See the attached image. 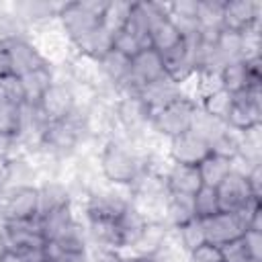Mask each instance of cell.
I'll return each instance as SVG.
<instances>
[{"label":"cell","mask_w":262,"mask_h":262,"mask_svg":"<svg viewBox=\"0 0 262 262\" xmlns=\"http://www.w3.org/2000/svg\"><path fill=\"white\" fill-rule=\"evenodd\" d=\"M131 6H133V2H123V0L106 2V8H104V12H102V23H100V25H102L111 35L119 33V31L125 29V25H127V18H129V14H131Z\"/></svg>","instance_id":"cell-28"},{"label":"cell","mask_w":262,"mask_h":262,"mask_svg":"<svg viewBox=\"0 0 262 262\" xmlns=\"http://www.w3.org/2000/svg\"><path fill=\"white\" fill-rule=\"evenodd\" d=\"M100 170H102V176L117 186H131L135 178L143 172L141 160L137 158V154L129 149V145L115 139L106 141V145L102 147Z\"/></svg>","instance_id":"cell-1"},{"label":"cell","mask_w":262,"mask_h":262,"mask_svg":"<svg viewBox=\"0 0 262 262\" xmlns=\"http://www.w3.org/2000/svg\"><path fill=\"white\" fill-rule=\"evenodd\" d=\"M145 225L143 215L129 203L117 219V248H133Z\"/></svg>","instance_id":"cell-17"},{"label":"cell","mask_w":262,"mask_h":262,"mask_svg":"<svg viewBox=\"0 0 262 262\" xmlns=\"http://www.w3.org/2000/svg\"><path fill=\"white\" fill-rule=\"evenodd\" d=\"M201 221H203L207 244H213V246H221V244H227L231 239H237L246 231V227L239 221L237 213L219 211L213 217H207V219H201Z\"/></svg>","instance_id":"cell-12"},{"label":"cell","mask_w":262,"mask_h":262,"mask_svg":"<svg viewBox=\"0 0 262 262\" xmlns=\"http://www.w3.org/2000/svg\"><path fill=\"white\" fill-rule=\"evenodd\" d=\"M0 104L8 106H23L25 102V90L23 82L14 74H0Z\"/></svg>","instance_id":"cell-32"},{"label":"cell","mask_w":262,"mask_h":262,"mask_svg":"<svg viewBox=\"0 0 262 262\" xmlns=\"http://www.w3.org/2000/svg\"><path fill=\"white\" fill-rule=\"evenodd\" d=\"M227 127L235 131H246L262 125V92L260 86H248L246 90L233 94V104L227 115Z\"/></svg>","instance_id":"cell-4"},{"label":"cell","mask_w":262,"mask_h":262,"mask_svg":"<svg viewBox=\"0 0 262 262\" xmlns=\"http://www.w3.org/2000/svg\"><path fill=\"white\" fill-rule=\"evenodd\" d=\"M0 194H2V188H0Z\"/></svg>","instance_id":"cell-46"},{"label":"cell","mask_w":262,"mask_h":262,"mask_svg":"<svg viewBox=\"0 0 262 262\" xmlns=\"http://www.w3.org/2000/svg\"><path fill=\"white\" fill-rule=\"evenodd\" d=\"M209 154H211V145L192 131H184L170 139V158L174 164L199 166Z\"/></svg>","instance_id":"cell-11"},{"label":"cell","mask_w":262,"mask_h":262,"mask_svg":"<svg viewBox=\"0 0 262 262\" xmlns=\"http://www.w3.org/2000/svg\"><path fill=\"white\" fill-rule=\"evenodd\" d=\"M190 219H194L192 196L168 192V196H166V209H164V225L176 229V227L184 225Z\"/></svg>","instance_id":"cell-20"},{"label":"cell","mask_w":262,"mask_h":262,"mask_svg":"<svg viewBox=\"0 0 262 262\" xmlns=\"http://www.w3.org/2000/svg\"><path fill=\"white\" fill-rule=\"evenodd\" d=\"M96 66H98V72H100L108 82H113L117 88L129 78V72H131V59L125 57V55H121V53L115 51V49H111L106 55H102V57L96 61Z\"/></svg>","instance_id":"cell-22"},{"label":"cell","mask_w":262,"mask_h":262,"mask_svg":"<svg viewBox=\"0 0 262 262\" xmlns=\"http://www.w3.org/2000/svg\"><path fill=\"white\" fill-rule=\"evenodd\" d=\"M231 104H233V94L227 92V90H223V88H217V90L209 92L203 98L201 108L207 115H211V117H215V119H219V121L225 123L227 121V115L231 111Z\"/></svg>","instance_id":"cell-29"},{"label":"cell","mask_w":262,"mask_h":262,"mask_svg":"<svg viewBox=\"0 0 262 262\" xmlns=\"http://www.w3.org/2000/svg\"><path fill=\"white\" fill-rule=\"evenodd\" d=\"M0 55H2L4 72L14 74L18 78L37 68L49 66L47 59L37 51V47L23 37H2L0 39Z\"/></svg>","instance_id":"cell-2"},{"label":"cell","mask_w":262,"mask_h":262,"mask_svg":"<svg viewBox=\"0 0 262 262\" xmlns=\"http://www.w3.org/2000/svg\"><path fill=\"white\" fill-rule=\"evenodd\" d=\"M166 235H168V227L160 221H145L139 239L135 242L133 250L135 254H143V256H156L164 244H166Z\"/></svg>","instance_id":"cell-21"},{"label":"cell","mask_w":262,"mask_h":262,"mask_svg":"<svg viewBox=\"0 0 262 262\" xmlns=\"http://www.w3.org/2000/svg\"><path fill=\"white\" fill-rule=\"evenodd\" d=\"M0 262H27L18 252H12V250H6L2 256H0Z\"/></svg>","instance_id":"cell-43"},{"label":"cell","mask_w":262,"mask_h":262,"mask_svg":"<svg viewBox=\"0 0 262 262\" xmlns=\"http://www.w3.org/2000/svg\"><path fill=\"white\" fill-rule=\"evenodd\" d=\"M246 262H262V260H258V258H248Z\"/></svg>","instance_id":"cell-45"},{"label":"cell","mask_w":262,"mask_h":262,"mask_svg":"<svg viewBox=\"0 0 262 262\" xmlns=\"http://www.w3.org/2000/svg\"><path fill=\"white\" fill-rule=\"evenodd\" d=\"M20 82H23V90H25V102L35 106L41 96L49 90V86L55 82L53 78V72H51V66H43V68H37L25 76H20Z\"/></svg>","instance_id":"cell-19"},{"label":"cell","mask_w":262,"mask_h":262,"mask_svg":"<svg viewBox=\"0 0 262 262\" xmlns=\"http://www.w3.org/2000/svg\"><path fill=\"white\" fill-rule=\"evenodd\" d=\"M188 131H192L194 135H199L201 139H205L209 145H213L227 131V123H223V121L207 115L201 106H196L194 113H192V121H190V129Z\"/></svg>","instance_id":"cell-23"},{"label":"cell","mask_w":262,"mask_h":262,"mask_svg":"<svg viewBox=\"0 0 262 262\" xmlns=\"http://www.w3.org/2000/svg\"><path fill=\"white\" fill-rule=\"evenodd\" d=\"M6 250L25 254L31 250H43L45 237L39 229V219L31 221H6L0 231Z\"/></svg>","instance_id":"cell-5"},{"label":"cell","mask_w":262,"mask_h":262,"mask_svg":"<svg viewBox=\"0 0 262 262\" xmlns=\"http://www.w3.org/2000/svg\"><path fill=\"white\" fill-rule=\"evenodd\" d=\"M53 242H55L66 254H80V252H86V229L74 219Z\"/></svg>","instance_id":"cell-30"},{"label":"cell","mask_w":262,"mask_h":262,"mask_svg":"<svg viewBox=\"0 0 262 262\" xmlns=\"http://www.w3.org/2000/svg\"><path fill=\"white\" fill-rule=\"evenodd\" d=\"M242 239H244V246L248 250V256L262 260V231L246 229L244 235H242Z\"/></svg>","instance_id":"cell-39"},{"label":"cell","mask_w":262,"mask_h":262,"mask_svg":"<svg viewBox=\"0 0 262 262\" xmlns=\"http://www.w3.org/2000/svg\"><path fill=\"white\" fill-rule=\"evenodd\" d=\"M215 49L217 53L223 57V61H235L242 59V35L233 33V31H225L221 29L217 41H215Z\"/></svg>","instance_id":"cell-35"},{"label":"cell","mask_w":262,"mask_h":262,"mask_svg":"<svg viewBox=\"0 0 262 262\" xmlns=\"http://www.w3.org/2000/svg\"><path fill=\"white\" fill-rule=\"evenodd\" d=\"M6 221H31L39 219V190L37 186H12L6 199L0 203Z\"/></svg>","instance_id":"cell-8"},{"label":"cell","mask_w":262,"mask_h":262,"mask_svg":"<svg viewBox=\"0 0 262 262\" xmlns=\"http://www.w3.org/2000/svg\"><path fill=\"white\" fill-rule=\"evenodd\" d=\"M37 190H39V217H43L45 213L55 211L59 207L72 205L70 192L61 182H45Z\"/></svg>","instance_id":"cell-26"},{"label":"cell","mask_w":262,"mask_h":262,"mask_svg":"<svg viewBox=\"0 0 262 262\" xmlns=\"http://www.w3.org/2000/svg\"><path fill=\"white\" fill-rule=\"evenodd\" d=\"M188 262H223L221 260V252H219V246H213V244H203L199 246L196 250H192L188 254Z\"/></svg>","instance_id":"cell-38"},{"label":"cell","mask_w":262,"mask_h":262,"mask_svg":"<svg viewBox=\"0 0 262 262\" xmlns=\"http://www.w3.org/2000/svg\"><path fill=\"white\" fill-rule=\"evenodd\" d=\"M260 2L252 0H225L221 25L225 31L244 33L256 25H260Z\"/></svg>","instance_id":"cell-10"},{"label":"cell","mask_w":262,"mask_h":262,"mask_svg":"<svg viewBox=\"0 0 262 262\" xmlns=\"http://www.w3.org/2000/svg\"><path fill=\"white\" fill-rule=\"evenodd\" d=\"M176 233H178V242H180V246H182L188 254L207 242V237H205V229H203V221L196 219V217L190 219V221H186L184 225L176 227Z\"/></svg>","instance_id":"cell-34"},{"label":"cell","mask_w":262,"mask_h":262,"mask_svg":"<svg viewBox=\"0 0 262 262\" xmlns=\"http://www.w3.org/2000/svg\"><path fill=\"white\" fill-rule=\"evenodd\" d=\"M182 35L180 31L176 29V25L172 23V18L168 14L156 18L151 25H149V45L151 49H156L160 55L172 51L174 47H178L182 43Z\"/></svg>","instance_id":"cell-16"},{"label":"cell","mask_w":262,"mask_h":262,"mask_svg":"<svg viewBox=\"0 0 262 262\" xmlns=\"http://www.w3.org/2000/svg\"><path fill=\"white\" fill-rule=\"evenodd\" d=\"M192 209L196 219H207L219 213V201H217V190L213 186H201L194 196H192Z\"/></svg>","instance_id":"cell-33"},{"label":"cell","mask_w":262,"mask_h":262,"mask_svg":"<svg viewBox=\"0 0 262 262\" xmlns=\"http://www.w3.org/2000/svg\"><path fill=\"white\" fill-rule=\"evenodd\" d=\"M219 84L223 90L237 94L242 90H246L248 86H260V82H256L250 76L248 63L244 59H235V61H227L221 72H219Z\"/></svg>","instance_id":"cell-18"},{"label":"cell","mask_w":262,"mask_h":262,"mask_svg":"<svg viewBox=\"0 0 262 262\" xmlns=\"http://www.w3.org/2000/svg\"><path fill=\"white\" fill-rule=\"evenodd\" d=\"M219 252H221V260L223 262H246L250 258L242 237L231 239L227 244H221L219 246Z\"/></svg>","instance_id":"cell-37"},{"label":"cell","mask_w":262,"mask_h":262,"mask_svg":"<svg viewBox=\"0 0 262 262\" xmlns=\"http://www.w3.org/2000/svg\"><path fill=\"white\" fill-rule=\"evenodd\" d=\"M166 186H168V192L194 196V192L203 186L199 168L186 166V164H172L170 172L166 174Z\"/></svg>","instance_id":"cell-15"},{"label":"cell","mask_w":262,"mask_h":262,"mask_svg":"<svg viewBox=\"0 0 262 262\" xmlns=\"http://www.w3.org/2000/svg\"><path fill=\"white\" fill-rule=\"evenodd\" d=\"M246 180H248V186L252 190V194L256 199H260V192H262V164H254L248 174H246Z\"/></svg>","instance_id":"cell-40"},{"label":"cell","mask_w":262,"mask_h":262,"mask_svg":"<svg viewBox=\"0 0 262 262\" xmlns=\"http://www.w3.org/2000/svg\"><path fill=\"white\" fill-rule=\"evenodd\" d=\"M35 106L45 123L66 121L76 108V94L70 86H66L61 82H53Z\"/></svg>","instance_id":"cell-6"},{"label":"cell","mask_w":262,"mask_h":262,"mask_svg":"<svg viewBox=\"0 0 262 262\" xmlns=\"http://www.w3.org/2000/svg\"><path fill=\"white\" fill-rule=\"evenodd\" d=\"M90 262H125V258L115 248H100V250L94 252Z\"/></svg>","instance_id":"cell-41"},{"label":"cell","mask_w":262,"mask_h":262,"mask_svg":"<svg viewBox=\"0 0 262 262\" xmlns=\"http://www.w3.org/2000/svg\"><path fill=\"white\" fill-rule=\"evenodd\" d=\"M25 129V113L23 106L0 104V137L16 139Z\"/></svg>","instance_id":"cell-31"},{"label":"cell","mask_w":262,"mask_h":262,"mask_svg":"<svg viewBox=\"0 0 262 262\" xmlns=\"http://www.w3.org/2000/svg\"><path fill=\"white\" fill-rule=\"evenodd\" d=\"M57 16L61 20V27H63L66 35L74 43H78L84 37H88L102 23V18L96 16L94 12H90L84 6V2H66V4H61Z\"/></svg>","instance_id":"cell-7"},{"label":"cell","mask_w":262,"mask_h":262,"mask_svg":"<svg viewBox=\"0 0 262 262\" xmlns=\"http://www.w3.org/2000/svg\"><path fill=\"white\" fill-rule=\"evenodd\" d=\"M8 178H10V158L0 154V188L8 182Z\"/></svg>","instance_id":"cell-42"},{"label":"cell","mask_w":262,"mask_h":262,"mask_svg":"<svg viewBox=\"0 0 262 262\" xmlns=\"http://www.w3.org/2000/svg\"><path fill=\"white\" fill-rule=\"evenodd\" d=\"M76 47L82 51V55H86L92 61H98L102 55H106L113 49V35L100 25L98 29H94L88 37H84L82 41L76 43Z\"/></svg>","instance_id":"cell-25"},{"label":"cell","mask_w":262,"mask_h":262,"mask_svg":"<svg viewBox=\"0 0 262 262\" xmlns=\"http://www.w3.org/2000/svg\"><path fill=\"white\" fill-rule=\"evenodd\" d=\"M131 201H127L125 196L117 194L115 190H92L88 194V203H86V215L88 219H106V221H115L119 219V215L127 209Z\"/></svg>","instance_id":"cell-13"},{"label":"cell","mask_w":262,"mask_h":262,"mask_svg":"<svg viewBox=\"0 0 262 262\" xmlns=\"http://www.w3.org/2000/svg\"><path fill=\"white\" fill-rule=\"evenodd\" d=\"M125 262H158L156 256H143V254H135L131 258H125Z\"/></svg>","instance_id":"cell-44"},{"label":"cell","mask_w":262,"mask_h":262,"mask_svg":"<svg viewBox=\"0 0 262 262\" xmlns=\"http://www.w3.org/2000/svg\"><path fill=\"white\" fill-rule=\"evenodd\" d=\"M180 96H184L180 84L172 82L170 78H164V80H158V82H154V84H147V86H143V88L139 90V94H137V98L143 102V106L147 108L149 115H151L154 111H158V108H162V106H166V104L178 100Z\"/></svg>","instance_id":"cell-14"},{"label":"cell","mask_w":262,"mask_h":262,"mask_svg":"<svg viewBox=\"0 0 262 262\" xmlns=\"http://www.w3.org/2000/svg\"><path fill=\"white\" fill-rule=\"evenodd\" d=\"M215 190H217L219 211H223V213H235L242 207H246L252 199H256L252 194L250 186H248L246 176L244 174H237L233 170L219 182V186Z\"/></svg>","instance_id":"cell-9"},{"label":"cell","mask_w":262,"mask_h":262,"mask_svg":"<svg viewBox=\"0 0 262 262\" xmlns=\"http://www.w3.org/2000/svg\"><path fill=\"white\" fill-rule=\"evenodd\" d=\"M196 168H199V174H201L203 184L217 188L219 182L231 172V160L225 158V156H219V154H213L211 151Z\"/></svg>","instance_id":"cell-24"},{"label":"cell","mask_w":262,"mask_h":262,"mask_svg":"<svg viewBox=\"0 0 262 262\" xmlns=\"http://www.w3.org/2000/svg\"><path fill=\"white\" fill-rule=\"evenodd\" d=\"M72 221H74L72 205H66V207H59V209L49 211L43 217H39V229L45 239H55Z\"/></svg>","instance_id":"cell-27"},{"label":"cell","mask_w":262,"mask_h":262,"mask_svg":"<svg viewBox=\"0 0 262 262\" xmlns=\"http://www.w3.org/2000/svg\"><path fill=\"white\" fill-rule=\"evenodd\" d=\"M113 49H115V51H119L121 55H125V57L133 59V57H135L141 49H145V47L141 45V41H139L135 35H131L129 31L121 29L119 33H115V35H113Z\"/></svg>","instance_id":"cell-36"},{"label":"cell","mask_w":262,"mask_h":262,"mask_svg":"<svg viewBox=\"0 0 262 262\" xmlns=\"http://www.w3.org/2000/svg\"><path fill=\"white\" fill-rule=\"evenodd\" d=\"M196 108V102L188 96H180L178 100L154 111L149 115V125L154 131L166 135V137H176L184 131L190 129V121H192V113Z\"/></svg>","instance_id":"cell-3"}]
</instances>
